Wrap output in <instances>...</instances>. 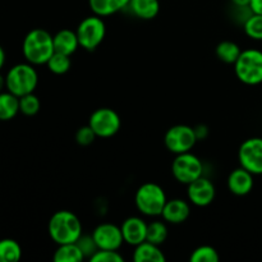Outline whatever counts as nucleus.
Listing matches in <instances>:
<instances>
[{
	"label": "nucleus",
	"mask_w": 262,
	"mask_h": 262,
	"mask_svg": "<svg viewBox=\"0 0 262 262\" xmlns=\"http://www.w3.org/2000/svg\"><path fill=\"white\" fill-rule=\"evenodd\" d=\"M22 257V247L10 238L0 241V262H17Z\"/></svg>",
	"instance_id": "5701e85b"
},
{
	"label": "nucleus",
	"mask_w": 262,
	"mask_h": 262,
	"mask_svg": "<svg viewBox=\"0 0 262 262\" xmlns=\"http://www.w3.org/2000/svg\"><path fill=\"white\" fill-rule=\"evenodd\" d=\"M220 256L216 248L212 246H200L196 250L192 251L191 256H189V261L191 262H219Z\"/></svg>",
	"instance_id": "a878e982"
},
{
	"label": "nucleus",
	"mask_w": 262,
	"mask_h": 262,
	"mask_svg": "<svg viewBox=\"0 0 262 262\" xmlns=\"http://www.w3.org/2000/svg\"><path fill=\"white\" fill-rule=\"evenodd\" d=\"M216 188L212 181L205 176L200 177L187 186V199L189 204L197 207H206L214 202Z\"/></svg>",
	"instance_id": "9b49d317"
},
{
	"label": "nucleus",
	"mask_w": 262,
	"mask_h": 262,
	"mask_svg": "<svg viewBox=\"0 0 262 262\" xmlns=\"http://www.w3.org/2000/svg\"><path fill=\"white\" fill-rule=\"evenodd\" d=\"M241 53H242V50H241L239 45L230 40L220 41L215 48L216 58L225 64H234L237 59L239 58Z\"/></svg>",
	"instance_id": "4be33fe9"
},
{
	"label": "nucleus",
	"mask_w": 262,
	"mask_h": 262,
	"mask_svg": "<svg viewBox=\"0 0 262 262\" xmlns=\"http://www.w3.org/2000/svg\"><path fill=\"white\" fill-rule=\"evenodd\" d=\"M77 245H78V247L81 248L82 253H83V256L86 258L91 257L92 255H94L95 252H96L99 248H97V245L96 242H95V239L92 238V235H86V234H82L81 238H79L78 241H77Z\"/></svg>",
	"instance_id": "7c9ffc66"
},
{
	"label": "nucleus",
	"mask_w": 262,
	"mask_h": 262,
	"mask_svg": "<svg viewBox=\"0 0 262 262\" xmlns=\"http://www.w3.org/2000/svg\"><path fill=\"white\" fill-rule=\"evenodd\" d=\"M235 77L247 86L262 83V51L258 49L242 50L234 64Z\"/></svg>",
	"instance_id": "39448f33"
},
{
	"label": "nucleus",
	"mask_w": 262,
	"mask_h": 262,
	"mask_svg": "<svg viewBox=\"0 0 262 262\" xmlns=\"http://www.w3.org/2000/svg\"><path fill=\"white\" fill-rule=\"evenodd\" d=\"M132 258L136 262H165L166 260L160 246L154 245L148 241L136 246Z\"/></svg>",
	"instance_id": "a211bd4d"
},
{
	"label": "nucleus",
	"mask_w": 262,
	"mask_h": 262,
	"mask_svg": "<svg viewBox=\"0 0 262 262\" xmlns=\"http://www.w3.org/2000/svg\"><path fill=\"white\" fill-rule=\"evenodd\" d=\"M48 232L56 246L76 243L83 234L82 222L74 212L60 210L51 215L48 224Z\"/></svg>",
	"instance_id": "f257e3e1"
},
{
	"label": "nucleus",
	"mask_w": 262,
	"mask_h": 262,
	"mask_svg": "<svg viewBox=\"0 0 262 262\" xmlns=\"http://www.w3.org/2000/svg\"><path fill=\"white\" fill-rule=\"evenodd\" d=\"M46 67H48V69L53 74H56V76H63V74L68 73V72L71 71V67H72L71 56L66 55V54L56 53L55 51V53L51 55V58L48 60V63H46Z\"/></svg>",
	"instance_id": "393cba45"
},
{
	"label": "nucleus",
	"mask_w": 262,
	"mask_h": 262,
	"mask_svg": "<svg viewBox=\"0 0 262 262\" xmlns=\"http://www.w3.org/2000/svg\"><path fill=\"white\" fill-rule=\"evenodd\" d=\"M74 138H76V142L78 143L79 146H90L95 142L97 136L96 133L94 132V129L87 124L77 129Z\"/></svg>",
	"instance_id": "c756f323"
},
{
	"label": "nucleus",
	"mask_w": 262,
	"mask_h": 262,
	"mask_svg": "<svg viewBox=\"0 0 262 262\" xmlns=\"http://www.w3.org/2000/svg\"><path fill=\"white\" fill-rule=\"evenodd\" d=\"M243 30L251 40L262 41V14L252 13L243 23Z\"/></svg>",
	"instance_id": "bb28decb"
},
{
	"label": "nucleus",
	"mask_w": 262,
	"mask_h": 262,
	"mask_svg": "<svg viewBox=\"0 0 262 262\" xmlns=\"http://www.w3.org/2000/svg\"><path fill=\"white\" fill-rule=\"evenodd\" d=\"M238 161L253 176H262V138L251 137L242 142L238 150Z\"/></svg>",
	"instance_id": "9d476101"
},
{
	"label": "nucleus",
	"mask_w": 262,
	"mask_h": 262,
	"mask_svg": "<svg viewBox=\"0 0 262 262\" xmlns=\"http://www.w3.org/2000/svg\"><path fill=\"white\" fill-rule=\"evenodd\" d=\"M4 89H7V83H5V76H3L0 73V92L4 91Z\"/></svg>",
	"instance_id": "c9c22d12"
},
{
	"label": "nucleus",
	"mask_w": 262,
	"mask_h": 262,
	"mask_svg": "<svg viewBox=\"0 0 262 262\" xmlns=\"http://www.w3.org/2000/svg\"><path fill=\"white\" fill-rule=\"evenodd\" d=\"M168 238V227L165 222L161 220H154V222L147 223V234H146V241L154 243V245L161 246Z\"/></svg>",
	"instance_id": "b1692460"
},
{
	"label": "nucleus",
	"mask_w": 262,
	"mask_h": 262,
	"mask_svg": "<svg viewBox=\"0 0 262 262\" xmlns=\"http://www.w3.org/2000/svg\"><path fill=\"white\" fill-rule=\"evenodd\" d=\"M81 248L77 243H66L59 245L54 251L53 260L55 262H81L84 260Z\"/></svg>",
	"instance_id": "412c9836"
},
{
	"label": "nucleus",
	"mask_w": 262,
	"mask_h": 262,
	"mask_svg": "<svg viewBox=\"0 0 262 262\" xmlns=\"http://www.w3.org/2000/svg\"><path fill=\"white\" fill-rule=\"evenodd\" d=\"M120 230H122L125 245L136 247V246L146 241L147 223L143 217L129 216L123 220L122 224H120Z\"/></svg>",
	"instance_id": "ddd939ff"
},
{
	"label": "nucleus",
	"mask_w": 262,
	"mask_h": 262,
	"mask_svg": "<svg viewBox=\"0 0 262 262\" xmlns=\"http://www.w3.org/2000/svg\"><path fill=\"white\" fill-rule=\"evenodd\" d=\"M193 129L194 133H196L197 141H204L209 136V128H207V125L197 124L196 127H193Z\"/></svg>",
	"instance_id": "2f4dec72"
},
{
	"label": "nucleus",
	"mask_w": 262,
	"mask_h": 262,
	"mask_svg": "<svg viewBox=\"0 0 262 262\" xmlns=\"http://www.w3.org/2000/svg\"><path fill=\"white\" fill-rule=\"evenodd\" d=\"M130 0H89L92 13L100 17H109L125 9Z\"/></svg>",
	"instance_id": "6ab92c4d"
},
{
	"label": "nucleus",
	"mask_w": 262,
	"mask_h": 262,
	"mask_svg": "<svg viewBox=\"0 0 262 262\" xmlns=\"http://www.w3.org/2000/svg\"><path fill=\"white\" fill-rule=\"evenodd\" d=\"M204 163L194 154H178L171 163V174L178 183L188 186L193 181L204 176Z\"/></svg>",
	"instance_id": "0eeeda50"
},
{
	"label": "nucleus",
	"mask_w": 262,
	"mask_h": 262,
	"mask_svg": "<svg viewBox=\"0 0 262 262\" xmlns=\"http://www.w3.org/2000/svg\"><path fill=\"white\" fill-rule=\"evenodd\" d=\"M79 46L87 51H94L99 48L106 36V26L102 17L92 14L83 18L76 30Z\"/></svg>",
	"instance_id": "423d86ee"
},
{
	"label": "nucleus",
	"mask_w": 262,
	"mask_h": 262,
	"mask_svg": "<svg viewBox=\"0 0 262 262\" xmlns=\"http://www.w3.org/2000/svg\"><path fill=\"white\" fill-rule=\"evenodd\" d=\"M232 4L234 5L235 8H246V7H250V3L251 0H230Z\"/></svg>",
	"instance_id": "72a5a7b5"
},
{
	"label": "nucleus",
	"mask_w": 262,
	"mask_h": 262,
	"mask_svg": "<svg viewBox=\"0 0 262 262\" xmlns=\"http://www.w3.org/2000/svg\"><path fill=\"white\" fill-rule=\"evenodd\" d=\"M191 215V206L189 202L183 199L168 200L164 206L161 217L165 223L173 225L183 224Z\"/></svg>",
	"instance_id": "2eb2a0df"
},
{
	"label": "nucleus",
	"mask_w": 262,
	"mask_h": 262,
	"mask_svg": "<svg viewBox=\"0 0 262 262\" xmlns=\"http://www.w3.org/2000/svg\"><path fill=\"white\" fill-rule=\"evenodd\" d=\"M89 125L94 129L97 137L110 138L119 132L122 119L112 107H99L90 115Z\"/></svg>",
	"instance_id": "1a4fd4ad"
},
{
	"label": "nucleus",
	"mask_w": 262,
	"mask_h": 262,
	"mask_svg": "<svg viewBox=\"0 0 262 262\" xmlns=\"http://www.w3.org/2000/svg\"><path fill=\"white\" fill-rule=\"evenodd\" d=\"M22 53L26 61L33 66H46L54 49L53 35L43 28H33L23 38Z\"/></svg>",
	"instance_id": "f03ea898"
},
{
	"label": "nucleus",
	"mask_w": 262,
	"mask_h": 262,
	"mask_svg": "<svg viewBox=\"0 0 262 262\" xmlns=\"http://www.w3.org/2000/svg\"><path fill=\"white\" fill-rule=\"evenodd\" d=\"M92 262H123L124 257L119 251L115 250H97L94 255L90 257Z\"/></svg>",
	"instance_id": "c85d7f7f"
},
{
	"label": "nucleus",
	"mask_w": 262,
	"mask_h": 262,
	"mask_svg": "<svg viewBox=\"0 0 262 262\" xmlns=\"http://www.w3.org/2000/svg\"><path fill=\"white\" fill-rule=\"evenodd\" d=\"M4 64H5V51H4V49L0 46V71L3 69Z\"/></svg>",
	"instance_id": "f704fd0d"
},
{
	"label": "nucleus",
	"mask_w": 262,
	"mask_h": 262,
	"mask_svg": "<svg viewBox=\"0 0 262 262\" xmlns=\"http://www.w3.org/2000/svg\"><path fill=\"white\" fill-rule=\"evenodd\" d=\"M19 113V97L12 92H0V122H8L17 117Z\"/></svg>",
	"instance_id": "aec40b11"
},
{
	"label": "nucleus",
	"mask_w": 262,
	"mask_h": 262,
	"mask_svg": "<svg viewBox=\"0 0 262 262\" xmlns=\"http://www.w3.org/2000/svg\"><path fill=\"white\" fill-rule=\"evenodd\" d=\"M92 238L96 242L99 250H115L119 251L124 245L122 230L118 225L112 223H101L91 233Z\"/></svg>",
	"instance_id": "f8f14e48"
},
{
	"label": "nucleus",
	"mask_w": 262,
	"mask_h": 262,
	"mask_svg": "<svg viewBox=\"0 0 262 262\" xmlns=\"http://www.w3.org/2000/svg\"><path fill=\"white\" fill-rule=\"evenodd\" d=\"M127 8L138 19L151 20L158 17L160 3L159 0H130Z\"/></svg>",
	"instance_id": "f3484780"
},
{
	"label": "nucleus",
	"mask_w": 262,
	"mask_h": 262,
	"mask_svg": "<svg viewBox=\"0 0 262 262\" xmlns=\"http://www.w3.org/2000/svg\"><path fill=\"white\" fill-rule=\"evenodd\" d=\"M253 177L255 176L252 173L239 166V168L230 171V174L228 176V189L230 191V193L235 194V196H247L253 189V186H255Z\"/></svg>",
	"instance_id": "4468645a"
},
{
	"label": "nucleus",
	"mask_w": 262,
	"mask_h": 262,
	"mask_svg": "<svg viewBox=\"0 0 262 262\" xmlns=\"http://www.w3.org/2000/svg\"><path fill=\"white\" fill-rule=\"evenodd\" d=\"M53 40L54 49H55L56 53L66 54L69 56L73 55L77 49L81 48L77 32L73 30H69V28H63V30L58 31L55 35H53Z\"/></svg>",
	"instance_id": "dca6fc26"
},
{
	"label": "nucleus",
	"mask_w": 262,
	"mask_h": 262,
	"mask_svg": "<svg viewBox=\"0 0 262 262\" xmlns=\"http://www.w3.org/2000/svg\"><path fill=\"white\" fill-rule=\"evenodd\" d=\"M199 142L193 127L187 124H177L169 128L164 136V145L169 152L178 154L189 152Z\"/></svg>",
	"instance_id": "6e6552de"
},
{
	"label": "nucleus",
	"mask_w": 262,
	"mask_h": 262,
	"mask_svg": "<svg viewBox=\"0 0 262 262\" xmlns=\"http://www.w3.org/2000/svg\"><path fill=\"white\" fill-rule=\"evenodd\" d=\"M250 8L256 14H262V0H251Z\"/></svg>",
	"instance_id": "473e14b6"
},
{
	"label": "nucleus",
	"mask_w": 262,
	"mask_h": 262,
	"mask_svg": "<svg viewBox=\"0 0 262 262\" xmlns=\"http://www.w3.org/2000/svg\"><path fill=\"white\" fill-rule=\"evenodd\" d=\"M41 109L40 99L35 94H27L19 97V113L26 117H33L37 114Z\"/></svg>",
	"instance_id": "cd10ccee"
},
{
	"label": "nucleus",
	"mask_w": 262,
	"mask_h": 262,
	"mask_svg": "<svg viewBox=\"0 0 262 262\" xmlns=\"http://www.w3.org/2000/svg\"><path fill=\"white\" fill-rule=\"evenodd\" d=\"M7 90L18 97L35 92L38 84V73L31 63H19L13 66L5 74Z\"/></svg>",
	"instance_id": "20e7f679"
},
{
	"label": "nucleus",
	"mask_w": 262,
	"mask_h": 262,
	"mask_svg": "<svg viewBox=\"0 0 262 262\" xmlns=\"http://www.w3.org/2000/svg\"><path fill=\"white\" fill-rule=\"evenodd\" d=\"M168 197L161 186L154 182L143 183L135 193V205L138 212L145 216H161Z\"/></svg>",
	"instance_id": "7ed1b4c3"
}]
</instances>
